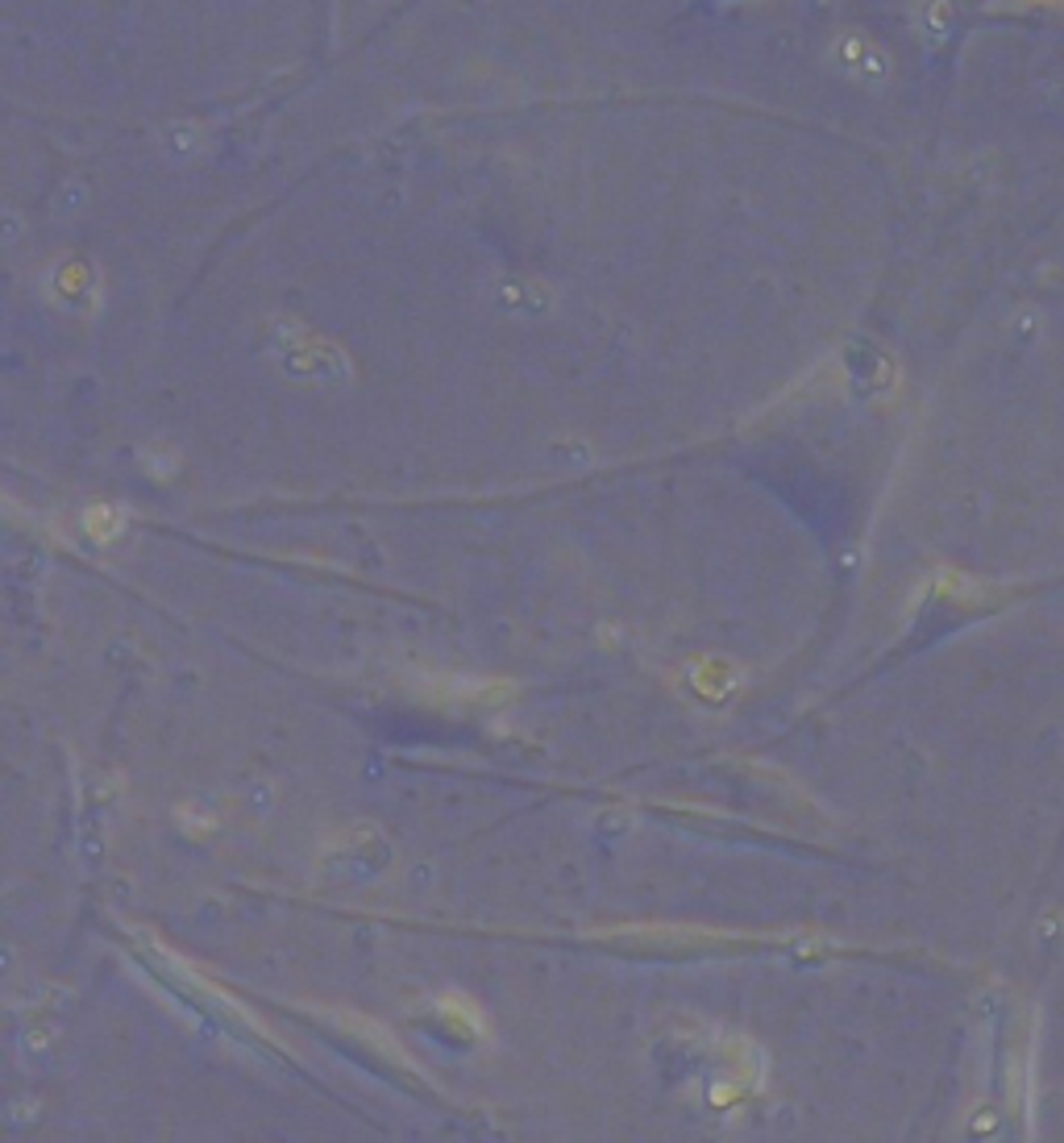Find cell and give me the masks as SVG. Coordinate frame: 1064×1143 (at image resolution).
Listing matches in <instances>:
<instances>
[{"mask_svg": "<svg viewBox=\"0 0 1064 1143\" xmlns=\"http://www.w3.org/2000/svg\"><path fill=\"white\" fill-rule=\"evenodd\" d=\"M836 63L857 79H882V72H886L882 54L873 51L865 38H857V34H844L836 42Z\"/></svg>", "mask_w": 1064, "mask_h": 1143, "instance_id": "1", "label": "cell"}]
</instances>
